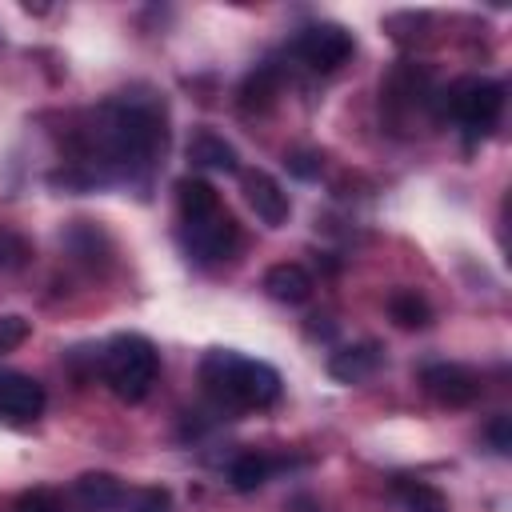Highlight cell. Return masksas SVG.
<instances>
[{
    "instance_id": "obj_7",
    "label": "cell",
    "mask_w": 512,
    "mask_h": 512,
    "mask_svg": "<svg viewBox=\"0 0 512 512\" xmlns=\"http://www.w3.org/2000/svg\"><path fill=\"white\" fill-rule=\"evenodd\" d=\"M420 380H424L428 396L448 408H468L480 396V376L464 364H428Z\"/></svg>"
},
{
    "instance_id": "obj_19",
    "label": "cell",
    "mask_w": 512,
    "mask_h": 512,
    "mask_svg": "<svg viewBox=\"0 0 512 512\" xmlns=\"http://www.w3.org/2000/svg\"><path fill=\"white\" fill-rule=\"evenodd\" d=\"M28 260H32L28 236H20L16 228L0 224V272H16V268H24Z\"/></svg>"
},
{
    "instance_id": "obj_24",
    "label": "cell",
    "mask_w": 512,
    "mask_h": 512,
    "mask_svg": "<svg viewBox=\"0 0 512 512\" xmlns=\"http://www.w3.org/2000/svg\"><path fill=\"white\" fill-rule=\"evenodd\" d=\"M284 164L296 176H316L320 172V156H312V152H292V156H284Z\"/></svg>"
},
{
    "instance_id": "obj_10",
    "label": "cell",
    "mask_w": 512,
    "mask_h": 512,
    "mask_svg": "<svg viewBox=\"0 0 512 512\" xmlns=\"http://www.w3.org/2000/svg\"><path fill=\"white\" fill-rule=\"evenodd\" d=\"M380 364H384V352H380V344L364 340V344H352V348H340V352H332V360H328V372H332V380H340V384H360V380L376 376V368H380Z\"/></svg>"
},
{
    "instance_id": "obj_18",
    "label": "cell",
    "mask_w": 512,
    "mask_h": 512,
    "mask_svg": "<svg viewBox=\"0 0 512 512\" xmlns=\"http://www.w3.org/2000/svg\"><path fill=\"white\" fill-rule=\"evenodd\" d=\"M396 492L404 500V512H448L444 492L432 488V484H424V480H400Z\"/></svg>"
},
{
    "instance_id": "obj_15",
    "label": "cell",
    "mask_w": 512,
    "mask_h": 512,
    "mask_svg": "<svg viewBox=\"0 0 512 512\" xmlns=\"http://www.w3.org/2000/svg\"><path fill=\"white\" fill-rule=\"evenodd\" d=\"M276 92H280V72L272 68V64H264V68H256L244 84H240V108L244 112H264V108H272V100H276Z\"/></svg>"
},
{
    "instance_id": "obj_9",
    "label": "cell",
    "mask_w": 512,
    "mask_h": 512,
    "mask_svg": "<svg viewBox=\"0 0 512 512\" xmlns=\"http://www.w3.org/2000/svg\"><path fill=\"white\" fill-rule=\"evenodd\" d=\"M44 384L24 372H0V416L8 420H36L44 412Z\"/></svg>"
},
{
    "instance_id": "obj_14",
    "label": "cell",
    "mask_w": 512,
    "mask_h": 512,
    "mask_svg": "<svg viewBox=\"0 0 512 512\" xmlns=\"http://www.w3.org/2000/svg\"><path fill=\"white\" fill-rule=\"evenodd\" d=\"M176 204H180V220H196V216L220 208V196H216V188L208 180L184 176V180H176Z\"/></svg>"
},
{
    "instance_id": "obj_6",
    "label": "cell",
    "mask_w": 512,
    "mask_h": 512,
    "mask_svg": "<svg viewBox=\"0 0 512 512\" xmlns=\"http://www.w3.org/2000/svg\"><path fill=\"white\" fill-rule=\"evenodd\" d=\"M296 56L312 72H336L352 56V32L340 24H308L296 36Z\"/></svg>"
},
{
    "instance_id": "obj_20",
    "label": "cell",
    "mask_w": 512,
    "mask_h": 512,
    "mask_svg": "<svg viewBox=\"0 0 512 512\" xmlns=\"http://www.w3.org/2000/svg\"><path fill=\"white\" fill-rule=\"evenodd\" d=\"M132 512H172L168 488H140V492L132 496Z\"/></svg>"
},
{
    "instance_id": "obj_2",
    "label": "cell",
    "mask_w": 512,
    "mask_h": 512,
    "mask_svg": "<svg viewBox=\"0 0 512 512\" xmlns=\"http://www.w3.org/2000/svg\"><path fill=\"white\" fill-rule=\"evenodd\" d=\"M200 384L204 392L224 408H268L280 396V372L264 360L240 356L232 348H212L200 360Z\"/></svg>"
},
{
    "instance_id": "obj_17",
    "label": "cell",
    "mask_w": 512,
    "mask_h": 512,
    "mask_svg": "<svg viewBox=\"0 0 512 512\" xmlns=\"http://www.w3.org/2000/svg\"><path fill=\"white\" fill-rule=\"evenodd\" d=\"M268 472H272L268 456H260V452H240V456L232 460V468H228V480H232L236 492H256V488L268 480Z\"/></svg>"
},
{
    "instance_id": "obj_23",
    "label": "cell",
    "mask_w": 512,
    "mask_h": 512,
    "mask_svg": "<svg viewBox=\"0 0 512 512\" xmlns=\"http://www.w3.org/2000/svg\"><path fill=\"white\" fill-rule=\"evenodd\" d=\"M488 440H492V448L500 452V456H508L512 452V416H496L492 424H488Z\"/></svg>"
},
{
    "instance_id": "obj_12",
    "label": "cell",
    "mask_w": 512,
    "mask_h": 512,
    "mask_svg": "<svg viewBox=\"0 0 512 512\" xmlns=\"http://www.w3.org/2000/svg\"><path fill=\"white\" fill-rule=\"evenodd\" d=\"M76 500L88 508V512H112L120 508L128 496H124V484L112 476V472H84L76 480Z\"/></svg>"
},
{
    "instance_id": "obj_5",
    "label": "cell",
    "mask_w": 512,
    "mask_h": 512,
    "mask_svg": "<svg viewBox=\"0 0 512 512\" xmlns=\"http://www.w3.org/2000/svg\"><path fill=\"white\" fill-rule=\"evenodd\" d=\"M184 236H188V252L200 260V264H216V260H228L240 244V224L232 220V212L220 204L196 220H184Z\"/></svg>"
},
{
    "instance_id": "obj_21",
    "label": "cell",
    "mask_w": 512,
    "mask_h": 512,
    "mask_svg": "<svg viewBox=\"0 0 512 512\" xmlns=\"http://www.w3.org/2000/svg\"><path fill=\"white\" fill-rule=\"evenodd\" d=\"M24 336H28L24 316H0V352H12L16 344H24Z\"/></svg>"
},
{
    "instance_id": "obj_22",
    "label": "cell",
    "mask_w": 512,
    "mask_h": 512,
    "mask_svg": "<svg viewBox=\"0 0 512 512\" xmlns=\"http://www.w3.org/2000/svg\"><path fill=\"white\" fill-rule=\"evenodd\" d=\"M16 512H60V500L48 488H32L16 500Z\"/></svg>"
},
{
    "instance_id": "obj_1",
    "label": "cell",
    "mask_w": 512,
    "mask_h": 512,
    "mask_svg": "<svg viewBox=\"0 0 512 512\" xmlns=\"http://www.w3.org/2000/svg\"><path fill=\"white\" fill-rule=\"evenodd\" d=\"M164 116L144 100H116L108 104L92 132H88V156H96L100 168L116 172H144L164 152Z\"/></svg>"
},
{
    "instance_id": "obj_11",
    "label": "cell",
    "mask_w": 512,
    "mask_h": 512,
    "mask_svg": "<svg viewBox=\"0 0 512 512\" xmlns=\"http://www.w3.org/2000/svg\"><path fill=\"white\" fill-rule=\"evenodd\" d=\"M264 292L280 304H304L312 296V276L300 268V264H272L264 272Z\"/></svg>"
},
{
    "instance_id": "obj_13",
    "label": "cell",
    "mask_w": 512,
    "mask_h": 512,
    "mask_svg": "<svg viewBox=\"0 0 512 512\" xmlns=\"http://www.w3.org/2000/svg\"><path fill=\"white\" fill-rule=\"evenodd\" d=\"M188 160L192 164H200V168H212V172H240V160H236V148L224 140V136H216V132H196L192 140H188Z\"/></svg>"
},
{
    "instance_id": "obj_8",
    "label": "cell",
    "mask_w": 512,
    "mask_h": 512,
    "mask_svg": "<svg viewBox=\"0 0 512 512\" xmlns=\"http://www.w3.org/2000/svg\"><path fill=\"white\" fill-rule=\"evenodd\" d=\"M240 184H244V200L252 204V212H256L268 228H280V224L292 216V200H288V192H284L268 172H244Z\"/></svg>"
},
{
    "instance_id": "obj_16",
    "label": "cell",
    "mask_w": 512,
    "mask_h": 512,
    "mask_svg": "<svg viewBox=\"0 0 512 512\" xmlns=\"http://www.w3.org/2000/svg\"><path fill=\"white\" fill-rule=\"evenodd\" d=\"M388 316H392L400 328H428L432 308H428V300H424L420 292H412V288H396V292L388 296Z\"/></svg>"
},
{
    "instance_id": "obj_4",
    "label": "cell",
    "mask_w": 512,
    "mask_h": 512,
    "mask_svg": "<svg viewBox=\"0 0 512 512\" xmlns=\"http://www.w3.org/2000/svg\"><path fill=\"white\" fill-rule=\"evenodd\" d=\"M444 108L468 132V140H476V136H488L496 128V120L504 112V88L488 76H468V80H456L448 88Z\"/></svg>"
},
{
    "instance_id": "obj_3",
    "label": "cell",
    "mask_w": 512,
    "mask_h": 512,
    "mask_svg": "<svg viewBox=\"0 0 512 512\" xmlns=\"http://www.w3.org/2000/svg\"><path fill=\"white\" fill-rule=\"evenodd\" d=\"M156 372H160V356L144 336L128 332V336H116L104 348V380L128 404H136V400H144L152 392Z\"/></svg>"
}]
</instances>
